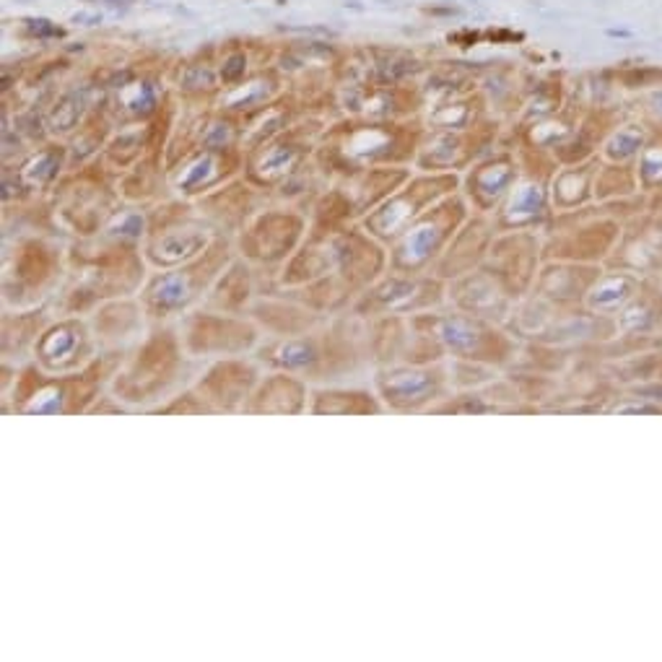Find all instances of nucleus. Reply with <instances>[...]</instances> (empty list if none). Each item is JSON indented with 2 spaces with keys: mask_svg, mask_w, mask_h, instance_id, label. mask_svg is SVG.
Returning <instances> with one entry per match:
<instances>
[{
  "mask_svg": "<svg viewBox=\"0 0 662 662\" xmlns=\"http://www.w3.org/2000/svg\"><path fill=\"white\" fill-rule=\"evenodd\" d=\"M125 353L101 351L81 371L49 374L26 361L13 374V388L3 395L5 411L19 416H78L91 414L94 403L109 390Z\"/></svg>",
  "mask_w": 662,
  "mask_h": 662,
  "instance_id": "nucleus-3",
  "label": "nucleus"
},
{
  "mask_svg": "<svg viewBox=\"0 0 662 662\" xmlns=\"http://www.w3.org/2000/svg\"><path fill=\"white\" fill-rule=\"evenodd\" d=\"M418 327L431 335L444 351L447 359H463V361H496L501 356V338L489 325L475 315H467L460 309H431L414 315Z\"/></svg>",
  "mask_w": 662,
  "mask_h": 662,
  "instance_id": "nucleus-13",
  "label": "nucleus"
},
{
  "mask_svg": "<svg viewBox=\"0 0 662 662\" xmlns=\"http://www.w3.org/2000/svg\"><path fill=\"white\" fill-rule=\"evenodd\" d=\"M260 296V270L237 252L231 266L221 273V278L208 292L203 307L216 312H231V315H247L252 301Z\"/></svg>",
  "mask_w": 662,
  "mask_h": 662,
  "instance_id": "nucleus-21",
  "label": "nucleus"
},
{
  "mask_svg": "<svg viewBox=\"0 0 662 662\" xmlns=\"http://www.w3.org/2000/svg\"><path fill=\"white\" fill-rule=\"evenodd\" d=\"M221 151H226V148H219V151L216 148H205L203 156H197L196 161L182 167L179 172L174 174V190L185 200L208 196L219 182H223L231 174V170L219 159Z\"/></svg>",
  "mask_w": 662,
  "mask_h": 662,
  "instance_id": "nucleus-25",
  "label": "nucleus"
},
{
  "mask_svg": "<svg viewBox=\"0 0 662 662\" xmlns=\"http://www.w3.org/2000/svg\"><path fill=\"white\" fill-rule=\"evenodd\" d=\"M49 304L26 307V309H8L3 307V322H0V353L5 364L22 367L31 361L34 345L39 341L42 330L52 322Z\"/></svg>",
  "mask_w": 662,
  "mask_h": 662,
  "instance_id": "nucleus-20",
  "label": "nucleus"
},
{
  "mask_svg": "<svg viewBox=\"0 0 662 662\" xmlns=\"http://www.w3.org/2000/svg\"><path fill=\"white\" fill-rule=\"evenodd\" d=\"M309 416H379L388 414L371 382L319 385L309 393Z\"/></svg>",
  "mask_w": 662,
  "mask_h": 662,
  "instance_id": "nucleus-22",
  "label": "nucleus"
},
{
  "mask_svg": "<svg viewBox=\"0 0 662 662\" xmlns=\"http://www.w3.org/2000/svg\"><path fill=\"white\" fill-rule=\"evenodd\" d=\"M237 257V245L231 237L219 234L205 252L179 263L174 268L151 270L141 289V304L151 322H177L203 307L208 292L221 278V273Z\"/></svg>",
  "mask_w": 662,
  "mask_h": 662,
  "instance_id": "nucleus-5",
  "label": "nucleus"
},
{
  "mask_svg": "<svg viewBox=\"0 0 662 662\" xmlns=\"http://www.w3.org/2000/svg\"><path fill=\"white\" fill-rule=\"evenodd\" d=\"M452 190H455V179L449 177H418L414 182L403 185L400 190H395L393 196L374 211H369L359 223L377 242L390 247L418 216H423L431 205L452 196Z\"/></svg>",
  "mask_w": 662,
  "mask_h": 662,
  "instance_id": "nucleus-12",
  "label": "nucleus"
},
{
  "mask_svg": "<svg viewBox=\"0 0 662 662\" xmlns=\"http://www.w3.org/2000/svg\"><path fill=\"white\" fill-rule=\"evenodd\" d=\"M55 231L5 234L3 245V307L26 309L48 304L68 275V247Z\"/></svg>",
  "mask_w": 662,
  "mask_h": 662,
  "instance_id": "nucleus-4",
  "label": "nucleus"
},
{
  "mask_svg": "<svg viewBox=\"0 0 662 662\" xmlns=\"http://www.w3.org/2000/svg\"><path fill=\"white\" fill-rule=\"evenodd\" d=\"M151 414H159V416H213L211 408L203 403V397L193 390V385L179 395H174L172 400H167L164 405H159Z\"/></svg>",
  "mask_w": 662,
  "mask_h": 662,
  "instance_id": "nucleus-26",
  "label": "nucleus"
},
{
  "mask_svg": "<svg viewBox=\"0 0 662 662\" xmlns=\"http://www.w3.org/2000/svg\"><path fill=\"white\" fill-rule=\"evenodd\" d=\"M247 315L260 325L266 338L301 335V333L315 330L318 325L327 319V315H319L315 309L299 304L292 296H283L278 292H266V294L257 296Z\"/></svg>",
  "mask_w": 662,
  "mask_h": 662,
  "instance_id": "nucleus-19",
  "label": "nucleus"
},
{
  "mask_svg": "<svg viewBox=\"0 0 662 662\" xmlns=\"http://www.w3.org/2000/svg\"><path fill=\"white\" fill-rule=\"evenodd\" d=\"M369 382L374 393L379 395L385 411L400 414V416L429 414L452 390L447 359L434 361V364L374 367Z\"/></svg>",
  "mask_w": 662,
  "mask_h": 662,
  "instance_id": "nucleus-9",
  "label": "nucleus"
},
{
  "mask_svg": "<svg viewBox=\"0 0 662 662\" xmlns=\"http://www.w3.org/2000/svg\"><path fill=\"white\" fill-rule=\"evenodd\" d=\"M312 385L289 371L266 369L252 390L242 416H304L309 411Z\"/></svg>",
  "mask_w": 662,
  "mask_h": 662,
  "instance_id": "nucleus-18",
  "label": "nucleus"
},
{
  "mask_svg": "<svg viewBox=\"0 0 662 662\" xmlns=\"http://www.w3.org/2000/svg\"><path fill=\"white\" fill-rule=\"evenodd\" d=\"M242 74H245V57L242 55L229 57V63L223 65V81H237Z\"/></svg>",
  "mask_w": 662,
  "mask_h": 662,
  "instance_id": "nucleus-29",
  "label": "nucleus"
},
{
  "mask_svg": "<svg viewBox=\"0 0 662 662\" xmlns=\"http://www.w3.org/2000/svg\"><path fill=\"white\" fill-rule=\"evenodd\" d=\"M219 237V229L187 203H167L148 213L144 257L148 268L164 270L187 263L205 252Z\"/></svg>",
  "mask_w": 662,
  "mask_h": 662,
  "instance_id": "nucleus-6",
  "label": "nucleus"
},
{
  "mask_svg": "<svg viewBox=\"0 0 662 662\" xmlns=\"http://www.w3.org/2000/svg\"><path fill=\"white\" fill-rule=\"evenodd\" d=\"M89 319H91L99 348L109 353H127L133 345H138L146 338V333L153 325L138 296L101 301L89 315Z\"/></svg>",
  "mask_w": 662,
  "mask_h": 662,
  "instance_id": "nucleus-17",
  "label": "nucleus"
},
{
  "mask_svg": "<svg viewBox=\"0 0 662 662\" xmlns=\"http://www.w3.org/2000/svg\"><path fill=\"white\" fill-rule=\"evenodd\" d=\"M179 338L190 356L200 361H216L226 356H249L263 344L266 333L249 315H231L197 307L177 319Z\"/></svg>",
  "mask_w": 662,
  "mask_h": 662,
  "instance_id": "nucleus-8",
  "label": "nucleus"
},
{
  "mask_svg": "<svg viewBox=\"0 0 662 662\" xmlns=\"http://www.w3.org/2000/svg\"><path fill=\"white\" fill-rule=\"evenodd\" d=\"M123 3H127V0H109V5H123Z\"/></svg>",
  "mask_w": 662,
  "mask_h": 662,
  "instance_id": "nucleus-30",
  "label": "nucleus"
},
{
  "mask_svg": "<svg viewBox=\"0 0 662 662\" xmlns=\"http://www.w3.org/2000/svg\"><path fill=\"white\" fill-rule=\"evenodd\" d=\"M101 353L89 315L52 318L34 345L31 361L49 374H71L86 369Z\"/></svg>",
  "mask_w": 662,
  "mask_h": 662,
  "instance_id": "nucleus-14",
  "label": "nucleus"
},
{
  "mask_svg": "<svg viewBox=\"0 0 662 662\" xmlns=\"http://www.w3.org/2000/svg\"><path fill=\"white\" fill-rule=\"evenodd\" d=\"M369 341L374 367L388 364H434L444 361V351L431 335L418 327L414 318L369 319Z\"/></svg>",
  "mask_w": 662,
  "mask_h": 662,
  "instance_id": "nucleus-16",
  "label": "nucleus"
},
{
  "mask_svg": "<svg viewBox=\"0 0 662 662\" xmlns=\"http://www.w3.org/2000/svg\"><path fill=\"white\" fill-rule=\"evenodd\" d=\"M197 208L219 229V234H226L231 240H237L245 231L247 223L260 213V208L247 200L245 190H240L234 197H231V190H219L213 196H203Z\"/></svg>",
  "mask_w": 662,
  "mask_h": 662,
  "instance_id": "nucleus-24",
  "label": "nucleus"
},
{
  "mask_svg": "<svg viewBox=\"0 0 662 662\" xmlns=\"http://www.w3.org/2000/svg\"><path fill=\"white\" fill-rule=\"evenodd\" d=\"M57 172H60V153L48 151V153L37 156V159L26 167L24 174H22L24 190H29V187H42V185L55 182V179H57Z\"/></svg>",
  "mask_w": 662,
  "mask_h": 662,
  "instance_id": "nucleus-27",
  "label": "nucleus"
},
{
  "mask_svg": "<svg viewBox=\"0 0 662 662\" xmlns=\"http://www.w3.org/2000/svg\"><path fill=\"white\" fill-rule=\"evenodd\" d=\"M309 231V219L292 208H263L234 240L237 252L257 270L278 273L301 247Z\"/></svg>",
  "mask_w": 662,
  "mask_h": 662,
  "instance_id": "nucleus-11",
  "label": "nucleus"
},
{
  "mask_svg": "<svg viewBox=\"0 0 662 662\" xmlns=\"http://www.w3.org/2000/svg\"><path fill=\"white\" fill-rule=\"evenodd\" d=\"M266 374L263 364L249 356H226L208 361L193 382L203 403L211 408L213 416H237L245 414L247 400L257 388L260 377Z\"/></svg>",
  "mask_w": 662,
  "mask_h": 662,
  "instance_id": "nucleus-15",
  "label": "nucleus"
},
{
  "mask_svg": "<svg viewBox=\"0 0 662 662\" xmlns=\"http://www.w3.org/2000/svg\"><path fill=\"white\" fill-rule=\"evenodd\" d=\"M78 118H81V99L65 97L55 109H52V115H49V127H52L55 133H65V130L75 127Z\"/></svg>",
  "mask_w": 662,
  "mask_h": 662,
  "instance_id": "nucleus-28",
  "label": "nucleus"
},
{
  "mask_svg": "<svg viewBox=\"0 0 662 662\" xmlns=\"http://www.w3.org/2000/svg\"><path fill=\"white\" fill-rule=\"evenodd\" d=\"M467 211L460 197L447 196L418 216L390 249V270L395 273H431L444 249L466 223Z\"/></svg>",
  "mask_w": 662,
  "mask_h": 662,
  "instance_id": "nucleus-7",
  "label": "nucleus"
},
{
  "mask_svg": "<svg viewBox=\"0 0 662 662\" xmlns=\"http://www.w3.org/2000/svg\"><path fill=\"white\" fill-rule=\"evenodd\" d=\"M447 304V281L434 273H395L388 268L364 294L356 299L353 312L364 319L414 318L441 309Z\"/></svg>",
  "mask_w": 662,
  "mask_h": 662,
  "instance_id": "nucleus-10",
  "label": "nucleus"
},
{
  "mask_svg": "<svg viewBox=\"0 0 662 662\" xmlns=\"http://www.w3.org/2000/svg\"><path fill=\"white\" fill-rule=\"evenodd\" d=\"M486 245H489V231H483L478 223H463L431 273L440 275L441 281L466 275L478 266V260L486 252Z\"/></svg>",
  "mask_w": 662,
  "mask_h": 662,
  "instance_id": "nucleus-23",
  "label": "nucleus"
},
{
  "mask_svg": "<svg viewBox=\"0 0 662 662\" xmlns=\"http://www.w3.org/2000/svg\"><path fill=\"white\" fill-rule=\"evenodd\" d=\"M263 369L289 371L319 385H353L371 379L374 356L369 341V319L353 309L327 318L309 333L292 338H263L252 353Z\"/></svg>",
  "mask_w": 662,
  "mask_h": 662,
  "instance_id": "nucleus-1",
  "label": "nucleus"
},
{
  "mask_svg": "<svg viewBox=\"0 0 662 662\" xmlns=\"http://www.w3.org/2000/svg\"><path fill=\"white\" fill-rule=\"evenodd\" d=\"M205 361L187 353L177 322H153L146 338L125 353L109 393L130 411H156L174 395L187 390Z\"/></svg>",
  "mask_w": 662,
  "mask_h": 662,
  "instance_id": "nucleus-2",
  "label": "nucleus"
}]
</instances>
